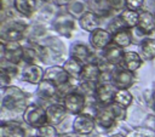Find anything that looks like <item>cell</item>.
Here are the masks:
<instances>
[{
	"label": "cell",
	"instance_id": "13",
	"mask_svg": "<svg viewBox=\"0 0 155 137\" xmlns=\"http://www.w3.org/2000/svg\"><path fill=\"white\" fill-rule=\"evenodd\" d=\"M45 70L39 64H27L21 72V79L33 85H39L44 80Z\"/></svg>",
	"mask_w": 155,
	"mask_h": 137
},
{
	"label": "cell",
	"instance_id": "33",
	"mask_svg": "<svg viewBox=\"0 0 155 137\" xmlns=\"http://www.w3.org/2000/svg\"><path fill=\"white\" fill-rule=\"evenodd\" d=\"M109 107H110L113 114L115 115L116 121H121V120H125L126 119V115H127L126 108H124V107H121V105H119V104H116L114 102L111 104H109Z\"/></svg>",
	"mask_w": 155,
	"mask_h": 137
},
{
	"label": "cell",
	"instance_id": "1",
	"mask_svg": "<svg viewBox=\"0 0 155 137\" xmlns=\"http://www.w3.org/2000/svg\"><path fill=\"white\" fill-rule=\"evenodd\" d=\"M25 93L17 86H7L1 89V105L7 110H17L25 103Z\"/></svg>",
	"mask_w": 155,
	"mask_h": 137
},
{
	"label": "cell",
	"instance_id": "28",
	"mask_svg": "<svg viewBox=\"0 0 155 137\" xmlns=\"http://www.w3.org/2000/svg\"><path fill=\"white\" fill-rule=\"evenodd\" d=\"M131 42H132V34H131L130 29H127V28L121 29L113 34V44L121 48L127 47Z\"/></svg>",
	"mask_w": 155,
	"mask_h": 137
},
{
	"label": "cell",
	"instance_id": "34",
	"mask_svg": "<svg viewBox=\"0 0 155 137\" xmlns=\"http://www.w3.org/2000/svg\"><path fill=\"white\" fill-rule=\"evenodd\" d=\"M143 5H144V0H126V8L132 10V11L139 12Z\"/></svg>",
	"mask_w": 155,
	"mask_h": 137
},
{
	"label": "cell",
	"instance_id": "23",
	"mask_svg": "<svg viewBox=\"0 0 155 137\" xmlns=\"http://www.w3.org/2000/svg\"><path fill=\"white\" fill-rule=\"evenodd\" d=\"M139 55L145 61H151L155 58V39L145 38L139 44Z\"/></svg>",
	"mask_w": 155,
	"mask_h": 137
},
{
	"label": "cell",
	"instance_id": "39",
	"mask_svg": "<svg viewBox=\"0 0 155 137\" xmlns=\"http://www.w3.org/2000/svg\"><path fill=\"white\" fill-rule=\"evenodd\" d=\"M110 137H126V136H124L122 133H114V135H111Z\"/></svg>",
	"mask_w": 155,
	"mask_h": 137
},
{
	"label": "cell",
	"instance_id": "31",
	"mask_svg": "<svg viewBox=\"0 0 155 137\" xmlns=\"http://www.w3.org/2000/svg\"><path fill=\"white\" fill-rule=\"evenodd\" d=\"M36 136L38 137H58L59 135L57 133V130L53 125L45 124L44 126L36 129Z\"/></svg>",
	"mask_w": 155,
	"mask_h": 137
},
{
	"label": "cell",
	"instance_id": "26",
	"mask_svg": "<svg viewBox=\"0 0 155 137\" xmlns=\"http://www.w3.org/2000/svg\"><path fill=\"white\" fill-rule=\"evenodd\" d=\"M62 67H63V68L65 69V72L70 75V78H74V79H78V80H79L80 74H81L82 68H84V63L80 62V61H78V59H75V58H73V57H69V58L63 63Z\"/></svg>",
	"mask_w": 155,
	"mask_h": 137
},
{
	"label": "cell",
	"instance_id": "35",
	"mask_svg": "<svg viewBox=\"0 0 155 137\" xmlns=\"http://www.w3.org/2000/svg\"><path fill=\"white\" fill-rule=\"evenodd\" d=\"M113 11H124L126 8V0H109Z\"/></svg>",
	"mask_w": 155,
	"mask_h": 137
},
{
	"label": "cell",
	"instance_id": "15",
	"mask_svg": "<svg viewBox=\"0 0 155 137\" xmlns=\"http://www.w3.org/2000/svg\"><path fill=\"white\" fill-rule=\"evenodd\" d=\"M124 55H125V51L121 47H119V46H116L114 44L109 45L107 48L103 50V58H104V61L108 64L113 65V67L121 65Z\"/></svg>",
	"mask_w": 155,
	"mask_h": 137
},
{
	"label": "cell",
	"instance_id": "22",
	"mask_svg": "<svg viewBox=\"0 0 155 137\" xmlns=\"http://www.w3.org/2000/svg\"><path fill=\"white\" fill-rule=\"evenodd\" d=\"M58 86H56L53 82H51L50 80L44 79L39 85H38V90L36 93L40 98L42 99H51L53 97L57 96L58 93Z\"/></svg>",
	"mask_w": 155,
	"mask_h": 137
},
{
	"label": "cell",
	"instance_id": "21",
	"mask_svg": "<svg viewBox=\"0 0 155 137\" xmlns=\"http://www.w3.org/2000/svg\"><path fill=\"white\" fill-rule=\"evenodd\" d=\"M1 137H25V131L16 121H2Z\"/></svg>",
	"mask_w": 155,
	"mask_h": 137
},
{
	"label": "cell",
	"instance_id": "30",
	"mask_svg": "<svg viewBox=\"0 0 155 137\" xmlns=\"http://www.w3.org/2000/svg\"><path fill=\"white\" fill-rule=\"evenodd\" d=\"M87 11V6L82 0H75L68 6V13H70L74 18H80Z\"/></svg>",
	"mask_w": 155,
	"mask_h": 137
},
{
	"label": "cell",
	"instance_id": "29",
	"mask_svg": "<svg viewBox=\"0 0 155 137\" xmlns=\"http://www.w3.org/2000/svg\"><path fill=\"white\" fill-rule=\"evenodd\" d=\"M132 101H133V96L128 90H117L115 93V97H114V103H116L124 108L130 107Z\"/></svg>",
	"mask_w": 155,
	"mask_h": 137
},
{
	"label": "cell",
	"instance_id": "3",
	"mask_svg": "<svg viewBox=\"0 0 155 137\" xmlns=\"http://www.w3.org/2000/svg\"><path fill=\"white\" fill-rule=\"evenodd\" d=\"M134 81V74L121 65L113 67L110 70V82L117 90H128Z\"/></svg>",
	"mask_w": 155,
	"mask_h": 137
},
{
	"label": "cell",
	"instance_id": "38",
	"mask_svg": "<svg viewBox=\"0 0 155 137\" xmlns=\"http://www.w3.org/2000/svg\"><path fill=\"white\" fill-rule=\"evenodd\" d=\"M58 137H79V135H76L75 132H67V133H62Z\"/></svg>",
	"mask_w": 155,
	"mask_h": 137
},
{
	"label": "cell",
	"instance_id": "16",
	"mask_svg": "<svg viewBox=\"0 0 155 137\" xmlns=\"http://www.w3.org/2000/svg\"><path fill=\"white\" fill-rule=\"evenodd\" d=\"M94 119H96V124L103 129H110L115 122H116V119H115V115L113 114L111 109L109 105L107 107H101L96 115H94Z\"/></svg>",
	"mask_w": 155,
	"mask_h": 137
},
{
	"label": "cell",
	"instance_id": "19",
	"mask_svg": "<svg viewBox=\"0 0 155 137\" xmlns=\"http://www.w3.org/2000/svg\"><path fill=\"white\" fill-rule=\"evenodd\" d=\"M137 29L143 34H151L155 30V16L149 11H139Z\"/></svg>",
	"mask_w": 155,
	"mask_h": 137
},
{
	"label": "cell",
	"instance_id": "9",
	"mask_svg": "<svg viewBox=\"0 0 155 137\" xmlns=\"http://www.w3.org/2000/svg\"><path fill=\"white\" fill-rule=\"evenodd\" d=\"M75 19L76 18H74L68 12L59 13L53 21V28L58 34L70 38L71 33L74 32V28H75Z\"/></svg>",
	"mask_w": 155,
	"mask_h": 137
},
{
	"label": "cell",
	"instance_id": "2",
	"mask_svg": "<svg viewBox=\"0 0 155 137\" xmlns=\"http://www.w3.org/2000/svg\"><path fill=\"white\" fill-rule=\"evenodd\" d=\"M23 120L27 125L34 129H39L47 124L46 109L40 104H28L23 112Z\"/></svg>",
	"mask_w": 155,
	"mask_h": 137
},
{
	"label": "cell",
	"instance_id": "37",
	"mask_svg": "<svg viewBox=\"0 0 155 137\" xmlns=\"http://www.w3.org/2000/svg\"><path fill=\"white\" fill-rule=\"evenodd\" d=\"M75 0H56V4L58 6H69L71 2H74Z\"/></svg>",
	"mask_w": 155,
	"mask_h": 137
},
{
	"label": "cell",
	"instance_id": "36",
	"mask_svg": "<svg viewBox=\"0 0 155 137\" xmlns=\"http://www.w3.org/2000/svg\"><path fill=\"white\" fill-rule=\"evenodd\" d=\"M11 79H12V78H11L8 74H6L5 72H1V75H0V80H1V89L10 86V81H11Z\"/></svg>",
	"mask_w": 155,
	"mask_h": 137
},
{
	"label": "cell",
	"instance_id": "5",
	"mask_svg": "<svg viewBox=\"0 0 155 137\" xmlns=\"http://www.w3.org/2000/svg\"><path fill=\"white\" fill-rule=\"evenodd\" d=\"M96 127V119L94 116L87 114V113H81L75 115L74 121H73V131L79 135V136H87L92 133V131Z\"/></svg>",
	"mask_w": 155,
	"mask_h": 137
},
{
	"label": "cell",
	"instance_id": "20",
	"mask_svg": "<svg viewBox=\"0 0 155 137\" xmlns=\"http://www.w3.org/2000/svg\"><path fill=\"white\" fill-rule=\"evenodd\" d=\"M143 63V58L140 57V55L138 52L134 51H126L121 62V67H124L125 69L134 73L136 70H138L140 68Z\"/></svg>",
	"mask_w": 155,
	"mask_h": 137
},
{
	"label": "cell",
	"instance_id": "25",
	"mask_svg": "<svg viewBox=\"0 0 155 137\" xmlns=\"http://www.w3.org/2000/svg\"><path fill=\"white\" fill-rule=\"evenodd\" d=\"M13 7L24 17H30L36 7L35 0H13Z\"/></svg>",
	"mask_w": 155,
	"mask_h": 137
},
{
	"label": "cell",
	"instance_id": "6",
	"mask_svg": "<svg viewBox=\"0 0 155 137\" xmlns=\"http://www.w3.org/2000/svg\"><path fill=\"white\" fill-rule=\"evenodd\" d=\"M102 68L98 62H88L84 64L82 72L80 74V82L81 84H88V85H98L101 82L102 78Z\"/></svg>",
	"mask_w": 155,
	"mask_h": 137
},
{
	"label": "cell",
	"instance_id": "14",
	"mask_svg": "<svg viewBox=\"0 0 155 137\" xmlns=\"http://www.w3.org/2000/svg\"><path fill=\"white\" fill-rule=\"evenodd\" d=\"M68 112L62 103H52L46 108V118H47V124L50 125H59L67 116Z\"/></svg>",
	"mask_w": 155,
	"mask_h": 137
},
{
	"label": "cell",
	"instance_id": "27",
	"mask_svg": "<svg viewBox=\"0 0 155 137\" xmlns=\"http://www.w3.org/2000/svg\"><path fill=\"white\" fill-rule=\"evenodd\" d=\"M119 17L121 18L122 23L125 24V27L127 29L137 28L138 21H139V12L132 11V10H128V8H125L124 11H121V13L119 15Z\"/></svg>",
	"mask_w": 155,
	"mask_h": 137
},
{
	"label": "cell",
	"instance_id": "10",
	"mask_svg": "<svg viewBox=\"0 0 155 137\" xmlns=\"http://www.w3.org/2000/svg\"><path fill=\"white\" fill-rule=\"evenodd\" d=\"M27 29L25 24L12 22L11 24H6L1 32V42H18L23 38V33Z\"/></svg>",
	"mask_w": 155,
	"mask_h": 137
},
{
	"label": "cell",
	"instance_id": "32",
	"mask_svg": "<svg viewBox=\"0 0 155 137\" xmlns=\"http://www.w3.org/2000/svg\"><path fill=\"white\" fill-rule=\"evenodd\" d=\"M39 57V52L31 47H23V61L27 64H35L34 61Z\"/></svg>",
	"mask_w": 155,
	"mask_h": 137
},
{
	"label": "cell",
	"instance_id": "17",
	"mask_svg": "<svg viewBox=\"0 0 155 137\" xmlns=\"http://www.w3.org/2000/svg\"><path fill=\"white\" fill-rule=\"evenodd\" d=\"M70 57L82 62L84 64L88 63V62H93L91 61V57H92V52L91 50L87 47V45L80 42V41H76L74 42L71 46H70Z\"/></svg>",
	"mask_w": 155,
	"mask_h": 137
},
{
	"label": "cell",
	"instance_id": "8",
	"mask_svg": "<svg viewBox=\"0 0 155 137\" xmlns=\"http://www.w3.org/2000/svg\"><path fill=\"white\" fill-rule=\"evenodd\" d=\"M117 89L111 82H99L93 92L96 101L102 105L107 107L114 102V97Z\"/></svg>",
	"mask_w": 155,
	"mask_h": 137
},
{
	"label": "cell",
	"instance_id": "12",
	"mask_svg": "<svg viewBox=\"0 0 155 137\" xmlns=\"http://www.w3.org/2000/svg\"><path fill=\"white\" fill-rule=\"evenodd\" d=\"M44 79L50 80L51 82H53L58 87H62V86L69 84L71 78L65 72V69L63 67H61V65H51L45 70Z\"/></svg>",
	"mask_w": 155,
	"mask_h": 137
},
{
	"label": "cell",
	"instance_id": "18",
	"mask_svg": "<svg viewBox=\"0 0 155 137\" xmlns=\"http://www.w3.org/2000/svg\"><path fill=\"white\" fill-rule=\"evenodd\" d=\"M79 24H80V27H81L84 30H86V32H88V33H92V32H94L96 29L101 28V27H99V24H101V18H99V16H97L96 13H93L92 11L87 10V11L79 18Z\"/></svg>",
	"mask_w": 155,
	"mask_h": 137
},
{
	"label": "cell",
	"instance_id": "11",
	"mask_svg": "<svg viewBox=\"0 0 155 137\" xmlns=\"http://www.w3.org/2000/svg\"><path fill=\"white\" fill-rule=\"evenodd\" d=\"M90 45L96 50H104L113 44V34L108 29L98 28L90 33Z\"/></svg>",
	"mask_w": 155,
	"mask_h": 137
},
{
	"label": "cell",
	"instance_id": "4",
	"mask_svg": "<svg viewBox=\"0 0 155 137\" xmlns=\"http://www.w3.org/2000/svg\"><path fill=\"white\" fill-rule=\"evenodd\" d=\"M63 104L68 113L78 115L82 113L86 105V97L80 91H70L64 96Z\"/></svg>",
	"mask_w": 155,
	"mask_h": 137
},
{
	"label": "cell",
	"instance_id": "7",
	"mask_svg": "<svg viewBox=\"0 0 155 137\" xmlns=\"http://www.w3.org/2000/svg\"><path fill=\"white\" fill-rule=\"evenodd\" d=\"M1 56L2 61L17 65L23 61V47L19 42H1Z\"/></svg>",
	"mask_w": 155,
	"mask_h": 137
},
{
	"label": "cell",
	"instance_id": "40",
	"mask_svg": "<svg viewBox=\"0 0 155 137\" xmlns=\"http://www.w3.org/2000/svg\"><path fill=\"white\" fill-rule=\"evenodd\" d=\"M31 137H38V136H36V135H35V136H31Z\"/></svg>",
	"mask_w": 155,
	"mask_h": 137
},
{
	"label": "cell",
	"instance_id": "24",
	"mask_svg": "<svg viewBox=\"0 0 155 137\" xmlns=\"http://www.w3.org/2000/svg\"><path fill=\"white\" fill-rule=\"evenodd\" d=\"M88 8L97 16H108L113 11L109 0H88Z\"/></svg>",
	"mask_w": 155,
	"mask_h": 137
}]
</instances>
